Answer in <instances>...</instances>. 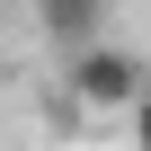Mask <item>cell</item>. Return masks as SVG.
Returning <instances> with one entry per match:
<instances>
[{"mask_svg": "<svg viewBox=\"0 0 151 151\" xmlns=\"http://www.w3.org/2000/svg\"><path fill=\"white\" fill-rule=\"evenodd\" d=\"M142 89H151V62L133 45H116V36L62 53V107H80V116H124Z\"/></svg>", "mask_w": 151, "mask_h": 151, "instance_id": "obj_1", "label": "cell"}, {"mask_svg": "<svg viewBox=\"0 0 151 151\" xmlns=\"http://www.w3.org/2000/svg\"><path fill=\"white\" fill-rule=\"evenodd\" d=\"M124 151H151V89L124 107Z\"/></svg>", "mask_w": 151, "mask_h": 151, "instance_id": "obj_3", "label": "cell"}, {"mask_svg": "<svg viewBox=\"0 0 151 151\" xmlns=\"http://www.w3.org/2000/svg\"><path fill=\"white\" fill-rule=\"evenodd\" d=\"M36 36L45 53H80L107 36V0H36Z\"/></svg>", "mask_w": 151, "mask_h": 151, "instance_id": "obj_2", "label": "cell"}]
</instances>
